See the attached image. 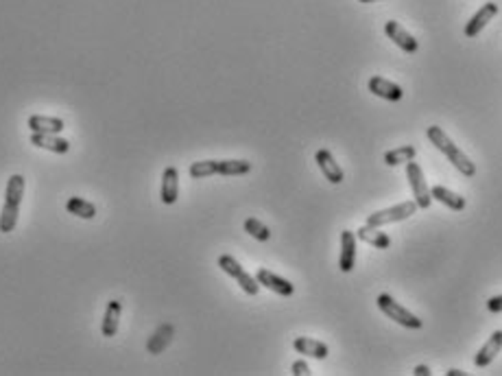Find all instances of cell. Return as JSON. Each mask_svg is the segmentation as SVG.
Here are the masks:
<instances>
[{
    "label": "cell",
    "instance_id": "1",
    "mask_svg": "<svg viewBox=\"0 0 502 376\" xmlns=\"http://www.w3.org/2000/svg\"><path fill=\"white\" fill-rule=\"evenodd\" d=\"M426 136H428V140L439 149V152L450 160V164H454V168H456L461 175H466V177H474V175H476V164H474L466 154L461 152V149L452 142V138H450L441 127L430 125V127L426 129Z\"/></svg>",
    "mask_w": 502,
    "mask_h": 376
},
{
    "label": "cell",
    "instance_id": "2",
    "mask_svg": "<svg viewBox=\"0 0 502 376\" xmlns=\"http://www.w3.org/2000/svg\"><path fill=\"white\" fill-rule=\"evenodd\" d=\"M25 195V177L22 175H11L7 180V191H5V206L0 213V232L9 234L15 230L18 217H20V203Z\"/></svg>",
    "mask_w": 502,
    "mask_h": 376
},
{
    "label": "cell",
    "instance_id": "3",
    "mask_svg": "<svg viewBox=\"0 0 502 376\" xmlns=\"http://www.w3.org/2000/svg\"><path fill=\"white\" fill-rule=\"evenodd\" d=\"M251 171V162L247 160H201L192 162L188 173L195 180H203L210 175H245Z\"/></svg>",
    "mask_w": 502,
    "mask_h": 376
},
{
    "label": "cell",
    "instance_id": "4",
    "mask_svg": "<svg viewBox=\"0 0 502 376\" xmlns=\"http://www.w3.org/2000/svg\"><path fill=\"white\" fill-rule=\"evenodd\" d=\"M376 302H378V309H380L384 315H387L389 319H393L395 324H400V326H404V328H411V330H419V328L423 326V322H421L417 315H413L411 311H407L402 304H398L391 295L382 293V295H378Z\"/></svg>",
    "mask_w": 502,
    "mask_h": 376
},
{
    "label": "cell",
    "instance_id": "5",
    "mask_svg": "<svg viewBox=\"0 0 502 376\" xmlns=\"http://www.w3.org/2000/svg\"><path fill=\"white\" fill-rule=\"evenodd\" d=\"M415 213H417L415 201H402L398 206H391V208H384V210H378V213L369 215L365 225H372V228H384V225H389V223H398V221L409 219Z\"/></svg>",
    "mask_w": 502,
    "mask_h": 376
},
{
    "label": "cell",
    "instance_id": "6",
    "mask_svg": "<svg viewBox=\"0 0 502 376\" xmlns=\"http://www.w3.org/2000/svg\"><path fill=\"white\" fill-rule=\"evenodd\" d=\"M407 177H409V184H411V191H413V197H415L417 208H421V210L430 208V203H433L430 188H428L426 180H423L421 166H419L415 160L407 162Z\"/></svg>",
    "mask_w": 502,
    "mask_h": 376
},
{
    "label": "cell",
    "instance_id": "7",
    "mask_svg": "<svg viewBox=\"0 0 502 376\" xmlns=\"http://www.w3.org/2000/svg\"><path fill=\"white\" fill-rule=\"evenodd\" d=\"M219 267H221L227 276L234 278V280L238 282V285H240V289H243L247 295H258V291H260V282H258L256 278H251V276L238 265V260H236L234 256H227V254L219 256Z\"/></svg>",
    "mask_w": 502,
    "mask_h": 376
},
{
    "label": "cell",
    "instance_id": "8",
    "mask_svg": "<svg viewBox=\"0 0 502 376\" xmlns=\"http://www.w3.org/2000/svg\"><path fill=\"white\" fill-rule=\"evenodd\" d=\"M384 33H387V37L389 40L395 44V46H400L404 53H417V48H419V42L415 40V37L404 29L400 22H395V20H389L387 25H384Z\"/></svg>",
    "mask_w": 502,
    "mask_h": 376
},
{
    "label": "cell",
    "instance_id": "9",
    "mask_svg": "<svg viewBox=\"0 0 502 376\" xmlns=\"http://www.w3.org/2000/svg\"><path fill=\"white\" fill-rule=\"evenodd\" d=\"M356 265V234L352 230L341 232V258H339V269L343 274H350Z\"/></svg>",
    "mask_w": 502,
    "mask_h": 376
},
{
    "label": "cell",
    "instance_id": "10",
    "mask_svg": "<svg viewBox=\"0 0 502 376\" xmlns=\"http://www.w3.org/2000/svg\"><path fill=\"white\" fill-rule=\"evenodd\" d=\"M256 280L260 282L262 287H266L269 291H273V293H278V295L288 297V295L295 293V287L291 285V282L284 280V278H280V276L273 274V271L264 269V267H260V269L256 271Z\"/></svg>",
    "mask_w": 502,
    "mask_h": 376
},
{
    "label": "cell",
    "instance_id": "11",
    "mask_svg": "<svg viewBox=\"0 0 502 376\" xmlns=\"http://www.w3.org/2000/svg\"><path fill=\"white\" fill-rule=\"evenodd\" d=\"M315 162L317 166L321 168V173L325 175V180L330 182V184H341L345 173H343V168L339 166V162L334 160V156L327 152V149H319L317 156H315Z\"/></svg>",
    "mask_w": 502,
    "mask_h": 376
},
{
    "label": "cell",
    "instance_id": "12",
    "mask_svg": "<svg viewBox=\"0 0 502 376\" xmlns=\"http://www.w3.org/2000/svg\"><path fill=\"white\" fill-rule=\"evenodd\" d=\"M369 92L376 94V97H380V99H384V101H391V103H398L404 97V92L398 83L380 77V74H376V77L369 79Z\"/></svg>",
    "mask_w": 502,
    "mask_h": 376
},
{
    "label": "cell",
    "instance_id": "13",
    "mask_svg": "<svg viewBox=\"0 0 502 376\" xmlns=\"http://www.w3.org/2000/svg\"><path fill=\"white\" fill-rule=\"evenodd\" d=\"M498 15V5L496 3H487V5H482L474 15H472V20L468 22L466 27V35L468 37H476L482 29H485L494 18Z\"/></svg>",
    "mask_w": 502,
    "mask_h": 376
},
{
    "label": "cell",
    "instance_id": "14",
    "mask_svg": "<svg viewBox=\"0 0 502 376\" xmlns=\"http://www.w3.org/2000/svg\"><path fill=\"white\" fill-rule=\"evenodd\" d=\"M177 195H179V173L175 166H166L164 173H162V201L166 206H172L177 201Z\"/></svg>",
    "mask_w": 502,
    "mask_h": 376
},
{
    "label": "cell",
    "instance_id": "15",
    "mask_svg": "<svg viewBox=\"0 0 502 376\" xmlns=\"http://www.w3.org/2000/svg\"><path fill=\"white\" fill-rule=\"evenodd\" d=\"M502 350V330H496L489 340L485 342V346H482L476 354V359H474V365L476 368H487L496 356L500 354Z\"/></svg>",
    "mask_w": 502,
    "mask_h": 376
},
{
    "label": "cell",
    "instance_id": "16",
    "mask_svg": "<svg viewBox=\"0 0 502 376\" xmlns=\"http://www.w3.org/2000/svg\"><path fill=\"white\" fill-rule=\"evenodd\" d=\"M293 348L299 354H306V356H311V359H319V361H323L325 356L330 354V348H327L323 342L313 340V337H297L293 342Z\"/></svg>",
    "mask_w": 502,
    "mask_h": 376
},
{
    "label": "cell",
    "instance_id": "17",
    "mask_svg": "<svg viewBox=\"0 0 502 376\" xmlns=\"http://www.w3.org/2000/svg\"><path fill=\"white\" fill-rule=\"evenodd\" d=\"M31 145L46 149L53 154H68L70 142L66 138H60V134H31Z\"/></svg>",
    "mask_w": 502,
    "mask_h": 376
},
{
    "label": "cell",
    "instance_id": "18",
    "mask_svg": "<svg viewBox=\"0 0 502 376\" xmlns=\"http://www.w3.org/2000/svg\"><path fill=\"white\" fill-rule=\"evenodd\" d=\"M121 313H123V302H121V300H109L107 309H105V315H103V324H101L103 337H116V333H118Z\"/></svg>",
    "mask_w": 502,
    "mask_h": 376
},
{
    "label": "cell",
    "instance_id": "19",
    "mask_svg": "<svg viewBox=\"0 0 502 376\" xmlns=\"http://www.w3.org/2000/svg\"><path fill=\"white\" fill-rule=\"evenodd\" d=\"M29 129L31 134H62L64 131V121L55 116H29Z\"/></svg>",
    "mask_w": 502,
    "mask_h": 376
},
{
    "label": "cell",
    "instance_id": "20",
    "mask_svg": "<svg viewBox=\"0 0 502 376\" xmlns=\"http://www.w3.org/2000/svg\"><path fill=\"white\" fill-rule=\"evenodd\" d=\"M356 239L365 241L367 246H372L376 250H387L391 246V239L387 232H382L380 228H372V225H362V228L356 232Z\"/></svg>",
    "mask_w": 502,
    "mask_h": 376
},
{
    "label": "cell",
    "instance_id": "21",
    "mask_svg": "<svg viewBox=\"0 0 502 376\" xmlns=\"http://www.w3.org/2000/svg\"><path fill=\"white\" fill-rule=\"evenodd\" d=\"M430 195H433V199H437L439 203L448 206L450 210H466V206H468L466 197H461V195L448 191V188H443V186H433V188H430Z\"/></svg>",
    "mask_w": 502,
    "mask_h": 376
},
{
    "label": "cell",
    "instance_id": "22",
    "mask_svg": "<svg viewBox=\"0 0 502 376\" xmlns=\"http://www.w3.org/2000/svg\"><path fill=\"white\" fill-rule=\"evenodd\" d=\"M417 149L413 145H402L398 149H391V152L384 154V164L387 166H398V164H407L411 160H415Z\"/></svg>",
    "mask_w": 502,
    "mask_h": 376
},
{
    "label": "cell",
    "instance_id": "23",
    "mask_svg": "<svg viewBox=\"0 0 502 376\" xmlns=\"http://www.w3.org/2000/svg\"><path fill=\"white\" fill-rule=\"evenodd\" d=\"M66 210L74 217H79V219H94L96 217V206L88 199H81V197H70L66 201Z\"/></svg>",
    "mask_w": 502,
    "mask_h": 376
},
{
    "label": "cell",
    "instance_id": "24",
    "mask_svg": "<svg viewBox=\"0 0 502 376\" xmlns=\"http://www.w3.org/2000/svg\"><path fill=\"white\" fill-rule=\"evenodd\" d=\"M170 340H172V326H170V324H164V326H160V328L156 330V335H153L151 340H149L147 350H149L151 354H160V352L170 344Z\"/></svg>",
    "mask_w": 502,
    "mask_h": 376
},
{
    "label": "cell",
    "instance_id": "25",
    "mask_svg": "<svg viewBox=\"0 0 502 376\" xmlns=\"http://www.w3.org/2000/svg\"><path fill=\"white\" fill-rule=\"evenodd\" d=\"M245 232H249L256 241H269V239H271V230H269L266 225L262 221H258L256 217L245 219Z\"/></svg>",
    "mask_w": 502,
    "mask_h": 376
},
{
    "label": "cell",
    "instance_id": "26",
    "mask_svg": "<svg viewBox=\"0 0 502 376\" xmlns=\"http://www.w3.org/2000/svg\"><path fill=\"white\" fill-rule=\"evenodd\" d=\"M487 311L489 313H502V295H496V297L487 300Z\"/></svg>",
    "mask_w": 502,
    "mask_h": 376
},
{
    "label": "cell",
    "instance_id": "27",
    "mask_svg": "<svg viewBox=\"0 0 502 376\" xmlns=\"http://www.w3.org/2000/svg\"><path fill=\"white\" fill-rule=\"evenodd\" d=\"M291 370H293L295 376H308V374H311V368H308L306 361H295Z\"/></svg>",
    "mask_w": 502,
    "mask_h": 376
},
{
    "label": "cell",
    "instance_id": "28",
    "mask_svg": "<svg viewBox=\"0 0 502 376\" xmlns=\"http://www.w3.org/2000/svg\"><path fill=\"white\" fill-rule=\"evenodd\" d=\"M413 374H417V376H430L433 372H430L428 365H417V368L413 370Z\"/></svg>",
    "mask_w": 502,
    "mask_h": 376
},
{
    "label": "cell",
    "instance_id": "29",
    "mask_svg": "<svg viewBox=\"0 0 502 376\" xmlns=\"http://www.w3.org/2000/svg\"><path fill=\"white\" fill-rule=\"evenodd\" d=\"M446 374H448V376H466V372H461V370H454V368H452V370H448Z\"/></svg>",
    "mask_w": 502,
    "mask_h": 376
},
{
    "label": "cell",
    "instance_id": "30",
    "mask_svg": "<svg viewBox=\"0 0 502 376\" xmlns=\"http://www.w3.org/2000/svg\"><path fill=\"white\" fill-rule=\"evenodd\" d=\"M360 3H365V5H369V3H378V0H360Z\"/></svg>",
    "mask_w": 502,
    "mask_h": 376
}]
</instances>
